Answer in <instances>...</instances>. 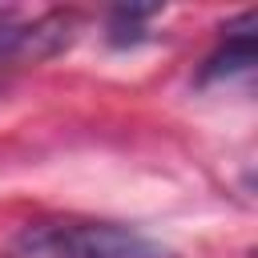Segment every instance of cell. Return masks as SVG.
I'll return each mask as SVG.
<instances>
[{
  "instance_id": "cell-1",
  "label": "cell",
  "mask_w": 258,
  "mask_h": 258,
  "mask_svg": "<svg viewBox=\"0 0 258 258\" xmlns=\"http://www.w3.org/2000/svg\"><path fill=\"white\" fill-rule=\"evenodd\" d=\"M4 258H173L161 242L117 222H28L20 226Z\"/></svg>"
},
{
  "instance_id": "cell-2",
  "label": "cell",
  "mask_w": 258,
  "mask_h": 258,
  "mask_svg": "<svg viewBox=\"0 0 258 258\" xmlns=\"http://www.w3.org/2000/svg\"><path fill=\"white\" fill-rule=\"evenodd\" d=\"M254 52H258V36H254V16L246 12L238 24L226 28V40L206 56L202 73H198V85H210V81H230L238 73H246L254 64Z\"/></svg>"
}]
</instances>
